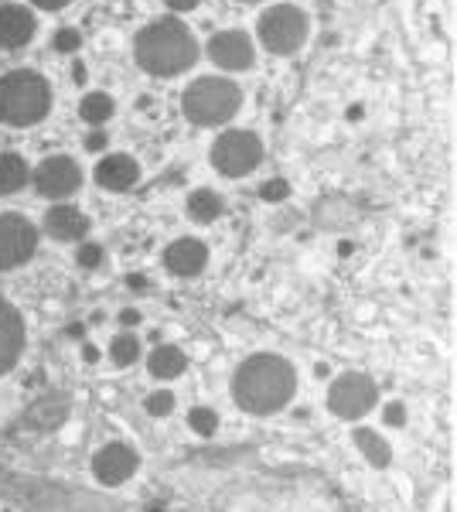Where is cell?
Wrapping results in <instances>:
<instances>
[{"instance_id":"obj_12","label":"cell","mask_w":457,"mask_h":512,"mask_svg":"<svg viewBox=\"0 0 457 512\" xmlns=\"http://www.w3.org/2000/svg\"><path fill=\"white\" fill-rule=\"evenodd\" d=\"M96 181L110 192H127L140 181V164L127 154H110L96 164Z\"/></svg>"},{"instance_id":"obj_32","label":"cell","mask_w":457,"mask_h":512,"mask_svg":"<svg viewBox=\"0 0 457 512\" xmlns=\"http://www.w3.org/2000/svg\"><path fill=\"white\" fill-rule=\"evenodd\" d=\"M120 321H123V325H137V321H140V315H137V311H123V315H120Z\"/></svg>"},{"instance_id":"obj_24","label":"cell","mask_w":457,"mask_h":512,"mask_svg":"<svg viewBox=\"0 0 457 512\" xmlns=\"http://www.w3.org/2000/svg\"><path fill=\"white\" fill-rule=\"evenodd\" d=\"M79 45H82V35H79L76 28H62L55 35V48H58V52H65V55L79 52Z\"/></svg>"},{"instance_id":"obj_27","label":"cell","mask_w":457,"mask_h":512,"mask_svg":"<svg viewBox=\"0 0 457 512\" xmlns=\"http://www.w3.org/2000/svg\"><path fill=\"white\" fill-rule=\"evenodd\" d=\"M171 407H174V396L171 393H151L147 396V410H151L154 417H164V414H171Z\"/></svg>"},{"instance_id":"obj_25","label":"cell","mask_w":457,"mask_h":512,"mask_svg":"<svg viewBox=\"0 0 457 512\" xmlns=\"http://www.w3.org/2000/svg\"><path fill=\"white\" fill-rule=\"evenodd\" d=\"M287 192H290L287 181L284 178H273V181H267V185L260 188V198H263V202H284Z\"/></svg>"},{"instance_id":"obj_4","label":"cell","mask_w":457,"mask_h":512,"mask_svg":"<svg viewBox=\"0 0 457 512\" xmlns=\"http://www.w3.org/2000/svg\"><path fill=\"white\" fill-rule=\"evenodd\" d=\"M239 106H243L239 86L219 76H205V79L191 82L185 93V117L195 123V127H219V123L236 117Z\"/></svg>"},{"instance_id":"obj_15","label":"cell","mask_w":457,"mask_h":512,"mask_svg":"<svg viewBox=\"0 0 457 512\" xmlns=\"http://www.w3.org/2000/svg\"><path fill=\"white\" fill-rule=\"evenodd\" d=\"M205 260H209V250H205V243H198V239H178V243H171L168 253H164L168 270L178 277H195L198 270L205 267Z\"/></svg>"},{"instance_id":"obj_36","label":"cell","mask_w":457,"mask_h":512,"mask_svg":"<svg viewBox=\"0 0 457 512\" xmlns=\"http://www.w3.org/2000/svg\"><path fill=\"white\" fill-rule=\"evenodd\" d=\"M144 284H147V280H144V277H137V274H134V277H130V287H137V291H140V287H144Z\"/></svg>"},{"instance_id":"obj_33","label":"cell","mask_w":457,"mask_h":512,"mask_svg":"<svg viewBox=\"0 0 457 512\" xmlns=\"http://www.w3.org/2000/svg\"><path fill=\"white\" fill-rule=\"evenodd\" d=\"M82 355H86V362H96L99 359V352L93 349V345H86V349H82Z\"/></svg>"},{"instance_id":"obj_18","label":"cell","mask_w":457,"mask_h":512,"mask_svg":"<svg viewBox=\"0 0 457 512\" xmlns=\"http://www.w3.org/2000/svg\"><path fill=\"white\" fill-rule=\"evenodd\" d=\"M188 216L195 222H202V226H209L222 216V198L209 192V188H198V192H191L188 198Z\"/></svg>"},{"instance_id":"obj_19","label":"cell","mask_w":457,"mask_h":512,"mask_svg":"<svg viewBox=\"0 0 457 512\" xmlns=\"http://www.w3.org/2000/svg\"><path fill=\"white\" fill-rule=\"evenodd\" d=\"M151 373L157 379H174L185 373V355L181 349H174V345H161V349H154L151 355Z\"/></svg>"},{"instance_id":"obj_3","label":"cell","mask_w":457,"mask_h":512,"mask_svg":"<svg viewBox=\"0 0 457 512\" xmlns=\"http://www.w3.org/2000/svg\"><path fill=\"white\" fill-rule=\"evenodd\" d=\"M48 106H52V89L38 72L18 69L0 79V123L7 127H31L45 120Z\"/></svg>"},{"instance_id":"obj_7","label":"cell","mask_w":457,"mask_h":512,"mask_svg":"<svg viewBox=\"0 0 457 512\" xmlns=\"http://www.w3.org/2000/svg\"><path fill=\"white\" fill-rule=\"evenodd\" d=\"M38 246V233L28 219L18 216V212H7L0 216V270L21 267V263L31 260Z\"/></svg>"},{"instance_id":"obj_17","label":"cell","mask_w":457,"mask_h":512,"mask_svg":"<svg viewBox=\"0 0 457 512\" xmlns=\"http://www.w3.org/2000/svg\"><path fill=\"white\" fill-rule=\"evenodd\" d=\"M28 161L21 154H0V192L14 195L28 185Z\"/></svg>"},{"instance_id":"obj_8","label":"cell","mask_w":457,"mask_h":512,"mask_svg":"<svg viewBox=\"0 0 457 512\" xmlns=\"http://www.w3.org/2000/svg\"><path fill=\"white\" fill-rule=\"evenodd\" d=\"M372 403H376V386H372V379L362 376V373L342 376L328 393V407L335 410L338 417H345V420H355V417L369 414Z\"/></svg>"},{"instance_id":"obj_20","label":"cell","mask_w":457,"mask_h":512,"mask_svg":"<svg viewBox=\"0 0 457 512\" xmlns=\"http://www.w3.org/2000/svg\"><path fill=\"white\" fill-rule=\"evenodd\" d=\"M79 113H82V120L86 123H106L113 117V99L106 96V93H89L86 99L79 103Z\"/></svg>"},{"instance_id":"obj_35","label":"cell","mask_w":457,"mask_h":512,"mask_svg":"<svg viewBox=\"0 0 457 512\" xmlns=\"http://www.w3.org/2000/svg\"><path fill=\"white\" fill-rule=\"evenodd\" d=\"M69 335H72V338H82V335H86V328H82V325H72V328H69Z\"/></svg>"},{"instance_id":"obj_26","label":"cell","mask_w":457,"mask_h":512,"mask_svg":"<svg viewBox=\"0 0 457 512\" xmlns=\"http://www.w3.org/2000/svg\"><path fill=\"white\" fill-rule=\"evenodd\" d=\"M76 260H79V267H99V263H103V246H99V243H82Z\"/></svg>"},{"instance_id":"obj_5","label":"cell","mask_w":457,"mask_h":512,"mask_svg":"<svg viewBox=\"0 0 457 512\" xmlns=\"http://www.w3.org/2000/svg\"><path fill=\"white\" fill-rule=\"evenodd\" d=\"M256 31H260V41L267 52L290 55L307 41V18H304V11H297V7L277 4L263 14L260 24H256Z\"/></svg>"},{"instance_id":"obj_28","label":"cell","mask_w":457,"mask_h":512,"mask_svg":"<svg viewBox=\"0 0 457 512\" xmlns=\"http://www.w3.org/2000/svg\"><path fill=\"white\" fill-rule=\"evenodd\" d=\"M403 420H406V407H403V403H389V407H386V424L389 427H400Z\"/></svg>"},{"instance_id":"obj_29","label":"cell","mask_w":457,"mask_h":512,"mask_svg":"<svg viewBox=\"0 0 457 512\" xmlns=\"http://www.w3.org/2000/svg\"><path fill=\"white\" fill-rule=\"evenodd\" d=\"M103 147H106V134H103V130H96V134H89L86 137V151H103Z\"/></svg>"},{"instance_id":"obj_9","label":"cell","mask_w":457,"mask_h":512,"mask_svg":"<svg viewBox=\"0 0 457 512\" xmlns=\"http://www.w3.org/2000/svg\"><path fill=\"white\" fill-rule=\"evenodd\" d=\"M35 185H38V195L65 198V195L79 192L82 171H79V164L72 161V158H65V154H55V158H45V164L38 168Z\"/></svg>"},{"instance_id":"obj_34","label":"cell","mask_w":457,"mask_h":512,"mask_svg":"<svg viewBox=\"0 0 457 512\" xmlns=\"http://www.w3.org/2000/svg\"><path fill=\"white\" fill-rule=\"evenodd\" d=\"M348 120H362V106H352V110H348Z\"/></svg>"},{"instance_id":"obj_23","label":"cell","mask_w":457,"mask_h":512,"mask_svg":"<svg viewBox=\"0 0 457 512\" xmlns=\"http://www.w3.org/2000/svg\"><path fill=\"white\" fill-rule=\"evenodd\" d=\"M188 424H191V431H198V434H205V437H209V434L215 431V427H219V417H215V410L198 407V410H191Z\"/></svg>"},{"instance_id":"obj_22","label":"cell","mask_w":457,"mask_h":512,"mask_svg":"<svg viewBox=\"0 0 457 512\" xmlns=\"http://www.w3.org/2000/svg\"><path fill=\"white\" fill-rule=\"evenodd\" d=\"M110 355H113L116 366H134L137 355H140V342L134 335H116L110 345Z\"/></svg>"},{"instance_id":"obj_16","label":"cell","mask_w":457,"mask_h":512,"mask_svg":"<svg viewBox=\"0 0 457 512\" xmlns=\"http://www.w3.org/2000/svg\"><path fill=\"white\" fill-rule=\"evenodd\" d=\"M45 229H48V236L62 239V243H72V239H82L89 233V219L82 216L79 209H72V205H55L45 216Z\"/></svg>"},{"instance_id":"obj_1","label":"cell","mask_w":457,"mask_h":512,"mask_svg":"<svg viewBox=\"0 0 457 512\" xmlns=\"http://www.w3.org/2000/svg\"><path fill=\"white\" fill-rule=\"evenodd\" d=\"M297 376L294 366L280 355H253L239 366L232 396L249 414H273L294 396Z\"/></svg>"},{"instance_id":"obj_21","label":"cell","mask_w":457,"mask_h":512,"mask_svg":"<svg viewBox=\"0 0 457 512\" xmlns=\"http://www.w3.org/2000/svg\"><path fill=\"white\" fill-rule=\"evenodd\" d=\"M355 441H359V448L365 451V458H369L376 468L389 465V444L382 441V437H376L372 431H359V434H355Z\"/></svg>"},{"instance_id":"obj_31","label":"cell","mask_w":457,"mask_h":512,"mask_svg":"<svg viewBox=\"0 0 457 512\" xmlns=\"http://www.w3.org/2000/svg\"><path fill=\"white\" fill-rule=\"evenodd\" d=\"M65 4L69 0H35V7H41V11H62Z\"/></svg>"},{"instance_id":"obj_10","label":"cell","mask_w":457,"mask_h":512,"mask_svg":"<svg viewBox=\"0 0 457 512\" xmlns=\"http://www.w3.org/2000/svg\"><path fill=\"white\" fill-rule=\"evenodd\" d=\"M209 59L219 65V69L229 72H243L253 65L256 52H253V41H249L243 31H222L209 41Z\"/></svg>"},{"instance_id":"obj_14","label":"cell","mask_w":457,"mask_h":512,"mask_svg":"<svg viewBox=\"0 0 457 512\" xmlns=\"http://www.w3.org/2000/svg\"><path fill=\"white\" fill-rule=\"evenodd\" d=\"M35 38V18L18 4L0 7V48H21Z\"/></svg>"},{"instance_id":"obj_6","label":"cell","mask_w":457,"mask_h":512,"mask_svg":"<svg viewBox=\"0 0 457 512\" xmlns=\"http://www.w3.org/2000/svg\"><path fill=\"white\" fill-rule=\"evenodd\" d=\"M260 158H263V144L253 130H229V134H222L212 147L215 171L226 178L249 175V171L260 164Z\"/></svg>"},{"instance_id":"obj_30","label":"cell","mask_w":457,"mask_h":512,"mask_svg":"<svg viewBox=\"0 0 457 512\" xmlns=\"http://www.w3.org/2000/svg\"><path fill=\"white\" fill-rule=\"evenodd\" d=\"M164 4H168L171 11H191V7H198L202 0H164Z\"/></svg>"},{"instance_id":"obj_11","label":"cell","mask_w":457,"mask_h":512,"mask_svg":"<svg viewBox=\"0 0 457 512\" xmlns=\"http://www.w3.org/2000/svg\"><path fill=\"white\" fill-rule=\"evenodd\" d=\"M93 472L99 482L120 485L137 472V454L130 451L127 444H106V448L93 458Z\"/></svg>"},{"instance_id":"obj_2","label":"cell","mask_w":457,"mask_h":512,"mask_svg":"<svg viewBox=\"0 0 457 512\" xmlns=\"http://www.w3.org/2000/svg\"><path fill=\"white\" fill-rule=\"evenodd\" d=\"M198 59V45L181 21L161 18L137 35V62L151 76H178Z\"/></svg>"},{"instance_id":"obj_13","label":"cell","mask_w":457,"mask_h":512,"mask_svg":"<svg viewBox=\"0 0 457 512\" xmlns=\"http://www.w3.org/2000/svg\"><path fill=\"white\" fill-rule=\"evenodd\" d=\"M21 349H24L21 315L7 301H0V373H7L18 362Z\"/></svg>"}]
</instances>
